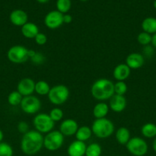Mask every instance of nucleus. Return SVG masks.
Instances as JSON below:
<instances>
[{
    "label": "nucleus",
    "instance_id": "f03ea898",
    "mask_svg": "<svg viewBox=\"0 0 156 156\" xmlns=\"http://www.w3.org/2000/svg\"><path fill=\"white\" fill-rule=\"evenodd\" d=\"M90 92L93 98L99 101L110 100L115 94L114 83L105 78L99 79L93 82Z\"/></svg>",
    "mask_w": 156,
    "mask_h": 156
},
{
    "label": "nucleus",
    "instance_id": "6ab92c4d",
    "mask_svg": "<svg viewBox=\"0 0 156 156\" xmlns=\"http://www.w3.org/2000/svg\"><path fill=\"white\" fill-rule=\"evenodd\" d=\"M110 107L109 105L104 102H99L96 104L93 109V117L96 119L106 118L108 115L109 111H110Z\"/></svg>",
    "mask_w": 156,
    "mask_h": 156
},
{
    "label": "nucleus",
    "instance_id": "4be33fe9",
    "mask_svg": "<svg viewBox=\"0 0 156 156\" xmlns=\"http://www.w3.org/2000/svg\"><path fill=\"white\" fill-rule=\"evenodd\" d=\"M142 28L144 32L154 34L156 33V18L154 17L145 18L142 22Z\"/></svg>",
    "mask_w": 156,
    "mask_h": 156
},
{
    "label": "nucleus",
    "instance_id": "423d86ee",
    "mask_svg": "<svg viewBox=\"0 0 156 156\" xmlns=\"http://www.w3.org/2000/svg\"><path fill=\"white\" fill-rule=\"evenodd\" d=\"M64 136L59 130H52L44 137V147L47 150L54 152L62 147Z\"/></svg>",
    "mask_w": 156,
    "mask_h": 156
},
{
    "label": "nucleus",
    "instance_id": "bb28decb",
    "mask_svg": "<svg viewBox=\"0 0 156 156\" xmlns=\"http://www.w3.org/2000/svg\"><path fill=\"white\" fill-rule=\"evenodd\" d=\"M72 3L70 0H57V10L62 14H67L71 9Z\"/></svg>",
    "mask_w": 156,
    "mask_h": 156
},
{
    "label": "nucleus",
    "instance_id": "f257e3e1",
    "mask_svg": "<svg viewBox=\"0 0 156 156\" xmlns=\"http://www.w3.org/2000/svg\"><path fill=\"white\" fill-rule=\"evenodd\" d=\"M20 146L22 152L25 155H35L44 147V136L35 129L29 130L21 137Z\"/></svg>",
    "mask_w": 156,
    "mask_h": 156
},
{
    "label": "nucleus",
    "instance_id": "cd10ccee",
    "mask_svg": "<svg viewBox=\"0 0 156 156\" xmlns=\"http://www.w3.org/2000/svg\"><path fill=\"white\" fill-rule=\"evenodd\" d=\"M137 41L139 44L142 46H148L151 43V34L146 32H141L137 36Z\"/></svg>",
    "mask_w": 156,
    "mask_h": 156
},
{
    "label": "nucleus",
    "instance_id": "72a5a7b5",
    "mask_svg": "<svg viewBox=\"0 0 156 156\" xmlns=\"http://www.w3.org/2000/svg\"><path fill=\"white\" fill-rule=\"evenodd\" d=\"M17 129H18V131L20 133L24 135V133H28L29 131V126L27 122L20 121L18 123V125H17Z\"/></svg>",
    "mask_w": 156,
    "mask_h": 156
},
{
    "label": "nucleus",
    "instance_id": "c85d7f7f",
    "mask_svg": "<svg viewBox=\"0 0 156 156\" xmlns=\"http://www.w3.org/2000/svg\"><path fill=\"white\" fill-rule=\"evenodd\" d=\"M127 91H128V86L125 82H116L114 84L115 94L124 96Z\"/></svg>",
    "mask_w": 156,
    "mask_h": 156
},
{
    "label": "nucleus",
    "instance_id": "7ed1b4c3",
    "mask_svg": "<svg viewBox=\"0 0 156 156\" xmlns=\"http://www.w3.org/2000/svg\"><path fill=\"white\" fill-rule=\"evenodd\" d=\"M91 129L97 138L106 139L114 133L115 126L113 122L106 117L96 119L92 124Z\"/></svg>",
    "mask_w": 156,
    "mask_h": 156
},
{
    "label": "nucleus",
    "instance_id": "2eb2a0df",
    "mask_svg": "<svg viewBox=\"0 0 156 156\" xmlns=\"http://www.w3.org/2000/svg\"><path fill=\"white\" fill-rule=\"evenodd\" d=\"M9 19L13 25L17 27H22L28 22V17L27 13L21 9H15L11 12Z\"/></svg>",
    "mask_w": 156,
    "mask_h": 156
},
{
    "label": "nucleus",
    "instance_id": "c756f323",
    "mask_svg": "<svg viewBox=\"0 0 156 156\" xmlns=\"http://www.w3.org/2000/svg\"><path fill=\"white\" fill-rule=\"evenodd\" d=\"M13 149L9 143H0V156H13Z\"/></svg>",
    "mask_w": 156,
    "mask_h": 156
},
{
    "label": "nucleus",
    "instance_id": "f3484780",
    "mask_svg": "<svg viewBox=\"0 0 156 156\" xmlns=\"http://www.w3.org/2000/svg\"><path fill=\"white\" fill-rule=\"evenodd\" d=\"M86 149L87 145L84 142L75 140L69 145L67 148V154L69 156H84Z\"/></svg>",
    "mask_w": 156,
    "mask_h": 156
},
{
    "label": "nucleus",
    "instance_id": "ea45409f",
    "mask_svg": "<svg viewBox=\"0 0 156 156\" xmlns=\"http://www.w3.org/2000/svg\"><path fill=\"white\" fill-rule=\"evenodd\" d=\"M38 2L41 3V4H44V3H47L49 0H36Z\"/></svg>",
    "mask_w": 156,
    "mask_h": 156
},
{
    "label": "nucleus",
    "instance_id": "79ce46f5",
    "mask_svg": "<svg viewBox=\"0 0 156 156\" xmlns=\"http://www.w3.org/2000/svg\"><path fill=\"white\" fill-rule=\"evenodd\" d=\"M80 2H85L88 1V0H80Z\"/></svg>",
    "mask_w": 156,
    "mask_h": 156
},
{
    "label": "nucleus",
    "instance_id": "4c0bfd02",
    "mask_svg": "<svg viewBox=\"0 0 156 156\" xmlns=\"http://www.w3.org/2000/svg\"><path fill=\"white\" fill-rule=\"evenodd\" d=\"M152 148H153V150L156 152V137H155V139L154 140V141H153Z\"/></svg>",
    "mask_w": 156,
    "mask_h": 156
},
{
    "label": "nucleus",
    "instance_id": "9b49d317",
    "mask_svg": "<svg viewBox=\"0 0 156 156\" xmlns=\"http://www.w3.org/2000/svg\"><path fill=\"white\" fill-rule=\"evenodd\" d=\"M35 82L31 78H24L21 79L17 85V91L23 96L32 95L35 92Z\"/></svg>",
    "mask_w": 156,
    "mask_h": 156
},
{
    "label": "nucleus",
    "instance_id": "9d476101",
    "mask_svg": "<svg viewBox=\"0 0 156 156\" xmlns=\"http://www.w3.org/2000/svg\"><path fill=\"white\" fill-rule=\"evenodd\" d=\"M63 17L64 14L61 13L58 10L50 11L44 17V25L51 30L58 28L64 24Z\"/></svg>",
    "mask_w": 156,
    "mask_h": 156
},
{
    "label": "nucleus",
    "instance_id": "393cba45",
    "mask_svg": "<svg viewBox=\"0 0 156 156\" xmlns=\"http://www.w3.org/2000/svg\"><path fill=\"white\" fill-rule=\"evenodd\" d=\"M102 154V148L99 143H93L87 146L85 156H100Z\"/></svg>",
    "mask_w": 156,
    "mask_h": 156
},
{
    "label": "nucleus",
    "instance_id": "1a4fd4ad",
    "mask_svg": "<svg viewBox=\"0 0 156 156\" xmlns=\"http://www.w3.org/2000/svg\"><path fill=\"white\" fill-rule=\"evenodd\" d=\"M21 109L26 114H35L41 108V101L38 97L34 95L23 97L21 102Z\"/></svg>",
    "mask_w": 156,
    "mask_h": 156
},
{
    "label": "nucleus",
    "instance_id": "6e6552de",
    "mask_svg": "<svg viewBox=\"0 0 156 156\" xmlns=\"http://www.w3.org/2000/svg\"><path fill=\"white\" fill-rule=\"evenodd\" d=\"M125 146L128 152L134 156H144L148 150V146L145 140L138 136L130 139Z\"/></svg>",
    "mask_w": 156,
    "mask_h": 156
},
{
    "label": "nucleus",
    "instance_id": "a19ab883",
    "mask_svg": "<svg viewBox=\"0 0 156 156\" xmlns=\"http://www.w3.org/2000/svg\"><path fill=\"white\" fill-rule=\"evenodd\" d=\"M153 6H154V9H156V0H154V2H153Z\"/></svg>",
    "mask_w": 156,
    "mask_h": 156
},
{
    "label": "nucleus",
    "instance_id": "a211bd4d",
    "mask_svg": "<svg viewBox=\"0 0 156 156\" xmlns=\"http://www.w3.org/2000/svg\"><path fill=\"white\" fill-rule=\"evenodd\" d=\"M21 32L23 37L27 39H35L36 35L39 33V28L35 23L28 21L21 27Z\"/></svg>",
    "mask_w": 156,
    "mask_h": 156
},
{
    "label": "nucleus",
    "instance_id": "5701e85b",
    "mask_svg": "<svg viewBox=\"0 0 156 156\" xmlns=\"http://www.w3.org/2000/svg\"><path fill=\"white\" fill-rule=\"evenodd\" d=\"M141 133L145 138H154L156 136V125L152 123H145L142 126Z\"/></svg>",
    "mask_w": 156,
    "mask_h": 156
},
{
    "label": "nucleus",
    "instance_id": "f8f14e48",
    "mask_svg": "<svg viewBox=\"0 0 156 156\" xmlns=\"http://www.w3.org/2000/svg\"><path fill=\"white\" fill-rule=\"evenodd\" d=\"M79 126L77 122L73 119H66L61 122L59 131L64 136H75Z\"/></svg>",
    "mask_w": 156,
    "mask_h": 156
},
{
    "label": "nucleus",
    "instance_id": "412c9836",
    "mask_svg": "<svg viewBox=\"0 0 156 156\" xmlns=\"http://www.w3.org/2000/svg\"><path fill=\"white\" fill-rule=\"evenodd\" d=\"M92 135H93V132H92L91 127L88 126H79L75 134V137L78 141L86 142L90 140Z\"/></svg>",
    "mask_w": 156,
    "mask_h": 156
},
{
    "label": "nucleus",
    "instance_id": "b1692460",
    "mask_svg": "<svg viewBox=\"0 0 156 156\" xmlns=\"http://www.w3.org/2000/svg\"><path fill=\"white\" fill-rule=\"evenodd\" d=\"M50 90V87L47 82L43 80L38 81L35 82V92H36L38 95L45 96L47 95Z\"/></svg>",
    "mask_w": 156,
    "mask_h": 156
},
{
    "label": "nucleus",
    "instance_id": "dca6fc26",
    "mask_svg": "<svg viewBox=\"0 0 156 156\" xmlns=\"http://www.w3.org/2000/svg\"><path fill=\"white\" fill-rule=\"evenodd\" d=\"M145 63V58L139 53H132L127 56L125 64L131 69H139Z\"/></svg>",
    "mask_w": 156,
    "mask_h": 156
},
{
    "label": "nucleus",
    "instance_id": "e433bc0d",
    "mask_svg": "<svg viewBox=\"0 0 156 156\" xmlns=\"http://www.w3.org/2000/svg\"><path fill=\"white\" fill-rule=\"evenodd\" d=\"M151 45L153 47L156 48V33L151 35Z\"/></svg>",
    "mask_w": 156,
    "mask_h": 156
},
{
    "label": "nucleus",
    "instance_id": "0eeeda50",
    "mask_svg": "<svg viewBox=\"0 0 156 156\" xmlns=\"http://www.w3.org/2000/svg\"><path fill=\"white\" fill-rule=\"evenodd\" d=\"M7 58L12 63H24L29 59L28 49L21 45L12 46L8 50Z\"/></svg>",
    "mask_w": 156,
    "mask_h": 156
},
{
    "label": "nucleus",
    "instance_id": "4468645a",
    "mask_svg": "<svg viewBox=\"0 0 156 156\" xmlns=\"http://www.w3.org/2000/svg\"><path fill=\"white\" fill-rule=\"evenodd\" d=\"M131 74V69L125 63L118 64L114 68L113 76L116 82H125Z\"/></svg>",
    "mask_w": 156,
    "mask_h": 156
},
{
    "label": "nucleus",
    "instance_id": "c9c22d12",
    "mask_svg": "<svg viewBox=\"0 0 156 156\" xmlns=\"http://www.w3.org/2000/svg\"><path fill=\"white\" fill-rule=\"evenodd\" d=\"M63 20H64V23H65V24H70V23H71L72 21H73V18H72L71 15L67 13L64 15Z\"/></svg>",
    "mask_w": 156,
    "mask_h": 156
},
{
    "label": "nucleus",
    "instance_id": "ddd939ff",
    "mask_svg": "<svg viewBox=\"0 0 156 156\" xmlns=\"http://www.w3.org/2000/svg\"><path fill=\"white\" fill-rule=\"evenodd\" d=\"M127 106V101L125 96L114 94L110 99L109 107L111 111L115 113H121L125 109Z\"/></svg>",
    "mask_w": 156,
    "mask_h": 156
},
{
    "label": "nucleus",
    "instance_id": "20e7f679",
    "mask_svg": "<svg viewBox=\"0 0 156 156\" xmlns=\"http://www.w3.org/2000/svg\"><path fill=\"white\" fill-rule=\"evenodd\" d=\"M70 96V91L68 88L64 85H57L50 88V91L47 94L48 100L52 105H64L68 100Z\"/></svg>",
    "mask_w": 156,
    "mask_h": 156
},
{
    "label": "nucleus",
    "instance_id": "2f4dec72",
    "mask_svg": "<svg viewBox=\"0 0 156 156\" xmlns=\"http://www.w3.org/2000/svg\"><path fill=\"white\" fill-rule=\"evenodd\" d=\"M31 61L33 62L35 65H40V64H42L43 62L45 60V57L44 56V55L41 53H38L36 52V53L35 54V56L31 58Z\"/></svg>",
    "mask_w": 156,
    "mask_h": 156
},
{
    "label": "nucleus",
    "instance_id": "39448f33",
    "mask_svg": "<svg viewBox=\"0 0 156 156\" xmlns=\"http://www.w3.org/2000/svg\"><path fill=\"white\" fill-rule=\"evenodd\" d=\"M55 123L50 118L49 114L45 113H41L35 115L33 119V125L35 130L40 133H48L53 130Z\"/></svg>",
    "mask_w": 156,
    "mask_h": 156
},
{
    "label": "nucleus",
    "instance_id": "f704fd0d",
    "mask_svg": "<svg viewBox=\"0 0 156 156\" xmlns=\"http://www.w3.org/2000/svg\"><path fill=\"white\" fill-rule=\"evenodd\" d=\"M144 54L146 56H151V55L154 53V49H153V47H151V46L148 45L145 46V48L143 50Z\"/></svg>",
    "mask_w": 156,
    "mask_h": 156
},
{
    "label": "nucleus",
    "instance_id": "473e14b6",
    "mask_svg": "<svg viewBox=\"0 0 156 156\" xmlns=\"http://www.w3.org/2000/svg\"><path fill=\"white\" fill-rule=\"evenodd\" d=\"M35 41L38 45L43 46L44 44H46V43H47V37L45 34L40 33L39 32L35 37Z\"/></svg>",
    "mask_w": 156,
    "mask_h": 156
},
{
    "label": "nucleus",
    "instance_id": "7c9ffc66",
    "mask_svg": "<svg viewBox=\"0 0 156 156\" xmlns=\"http://www.w3.org/2000/svg\"><path fill=\"white\" fill-rule=\"evenodd\" d=\"M49 116L50 118L52 119L54 122H58L61 121L64 117V112L61 109L58 108H54L50 111L49 113Z\"/></svg>",
    "mask_w": 156,
    "mask_h": 156
},
{
    "label": "nucleus",
    "instance_id": "a878e982",
    "mask_svg": "<svg viewBox=\"0 0 156 156\" xmlns=\"http://www.w3.org/2000/svg\"><path fill=\"white\" fill-rule=\"evenodd\" d=\"M23 99V96L18 91H13L8 95V103L11 106H18L21 105V102Z\"/></svg>",
    "mask_w": 156,
    "mask_h": 156
},
{
    "label": "nucleus",
    "instance_id": "aec40b11",
    "mask_svg": "<svg viewBox=\"0 0 156 156\" xmlns=\"http://www.w3.org/2000/svg\"><path fill=\"white\" fill-rule=\"evenodd\" d=\"M116 140L120 145H126L131 139L130 131L125 126L119 127L116 132Z\"/></svg>",
    "mask_w": 156,
    "mask_h": 156
},
{
    "label": "nucleus",
    "instance_id": "58836bf2",
    "mask_svg": "<svg viewBox=\"0 0 156 156\" xmlns=\"http://www.w3.org/2000/svg\"><path fill=\"white\" fill-rule=\"evenodd\" d=\"M3 138H4V133H3L2 131L0 129V143H1V142H2Z\"/></svg>",
    "mask_w": 156,
    "mask_h": 156
}]
</instances>
